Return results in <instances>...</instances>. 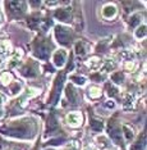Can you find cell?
Listing matches in <instances>:
<instances>
[{
    "mask_svg": "<svg viewBox=\"0 0 147 150\" xmlns=\"http://www.w3.org/2000/svg\"><path fill=\"white\" fill-rule=\"evenodd\" d=\"M59 129V122L55 118V115L51 114L49 117V121H47V134H54Z\"/></svg>",
    "mask_w": 147,
    "mask_h": 150,
    "instance_id": "obj_11",
    "label": "cell"
},
{
    "mask_svg": "<svg viewBox=\"0 0 147 150\" xmlns=\"http://www.w3.org/2000/svg\"><path fill=\"white\" fill-rule=\"evenodd\" d=\"M47 150H53V149H47Z\"/></svg>",
    "mask_w": 147,
    "mask_h": 150,
    "instance_id": "obj_41",
    "label": "cell"
},
{
    "mask_svg": "<svg viewBox=\"0 0 147 150\" xmlns=\"http://www.w3.org/2000/svg\"><path fill=\"white\" fill-rule=\"evenodd\" d=\"M134 36L137 37V39H143V37L146 36V26H139L138 30L134 32Z\"/></svg>",
    "mask_w": 147,
    "mask_h": 150,
    "instance_id": "obj_26",
    "label": "cell"
},
{
    "mask_svg": "<svg viewBox=\"0 0 147 150\" xmlns=\"http://www.w3.org/2000/svg\"><path fill=\"white\" fill-rule=\"evenodd\" d=\"M67 98H68V100L70 101L72 104H77V99H78V95H77V91H76V88H74L72 85L69 83L67 86Z\"/></svg>",
    "mask_w": 147,
    "mask_h": 150,
    "instance_id": "obj_13",
    "label": "cell"
},
{
    "mask_svg": "<svg viewBox=\"0 0 147 150\" xmlns=\"http://www.w3.org/2000/svg\"><path fill=\"white\" fill-rule=\"evenodd\" d=\"M97 142H98V145H100L101 149L108 148V146H109V142H108V140L105 137H97Z\"/></svg>",
    "mask_w": 147,
    "mask_h": 150,
    "instance_id": "obj_31",
    "label": "cell"
},
{
    "mask_svg": "<svg viewBox=\"0 0 147 150\" xmlns=\"http://www.w3.org/2000/svg\"><path fill=\"white\" fill-rule=\"evenodd\" d=\"M72 31L68 27H64V26H55V37L58 40V42L61 44V45L67 46L69 45L72 42V40H73V37H72Z\"/></svg>",
    "mask_w": 147,
    "mask_h": 150,
    "instance_id": "obj_4",
    "label": "cell"
},
{
    "mask_svg": "<svg viewBox=\"0 0 147 150\" xmlns=\"http://www.w3.org/2000/svg\"><path fill=\"white\" fill-rule=\"evenodd\" d=\"M19 91H20V83L19 82H13L12 86H9V91H8V93L14 96V95H17Z\"/></svg>",
    "mask_w": 147,
    "mask_h": 150,
    "instance_id": "obj_23",
    "label": "cell"
},
{
    "mask_svg": "<svg viewBox=\"0 0 147 150\" xmlns=\"http://www.w3.org/2000/svg\"><path fill=\"white\" fill-rule=\"evenodd\" d=\"M88 50H90V47H88V45L84 41H78L76 44V53H77V55L84 57L88 53Z\"/></svg>",
    "mask_w": 147,
    "mask_h": 150,
    "instance_id": "obj_14",
    "label": "cell"
},
{
    "mask_svg": "<svg viewBox=\"0 0 147 150\" xmlns=\"http://www.w3.org/2000/svg\"><path fill=\"white\" fill-rule=\"evenodd\" d=\"M106 44H108L106 40H105V41H102V42H100V44L97 45L96 52H98V53H100V52H105V45H106Z\"/></svg>",
    "mask_w": 147,
    "mask_h": 150,
    "instance_id": "obj_32",
    "label": "cell"
},
{
    "mask_svg": "<svg viewBox=\"0 0 147 150\" xmlns=\"http://www.w3.org/2000/svg\"><path fill=\"white\" fill-rule=\"evenodd\" d=\"M87 64H88V67L90 68H92V69H97V68L100 67V64H101V60L98 59V58L95 57V58H91V59L88 60Z\"/></svg>",
    "mask_w": 147,
    "mask_h": 150,
    "instance_id": "obj_21",
    "label": "cell"
},
{
    "mask_svg": "<svg viewBox=\"0 0 147 150\" xmlns=\"http://www.w3.org/2000/svg\"><path fill=\"white\" fill-rule=\"evenodd\" d=\"M9 53H10V45L8 42H3L1 45H0V55L5 57V55H8Z\"/></svg>",
    "mask_w": 147,
    "mask_h": 150,
    "instance_id": "obj_24",
    "label": "cell"
},
{
    "mask_svg": "<svg viewBox=\"0 0 147 150\" xmlns=\"http://www.w3.org/2000/svg\"><path fill=\"white\" fill-rule=\"evenodd\" d=\"M139 22H141V14H134V16H132L129 25H131V27H136L137 25H139Z\"/></svg>",
    "mask_w": 147,
    "mask_h": 150,
    "instance_id": "obj_29",
    "label": "cell"
},
{
    "mask_svg": "<svg viewBox=\"0 0 147 150\" xmlns=\"http://www.w3.org/2000/svg\"><path fill=\"white\" fill-rule=\"evenodd\" d=\"M108 134L111 137V140L118 145L123 146V141H122V128L119 126L117 118H111L109 121L108 125Z\"/></svg>",
    "mask_w": 147,
    "mask_h": 150,
    "instance_id": "obj_3",
    "label": "cell"
},
{
    "mask_svg": "<svg viewBox=\"0 0 147 150\" xmlns=\"http://www.w3.org/2000/svg\"><path fill=\"white\" fill-rule=\"evenodd\" d=\"M53 59H54V64H55L56 67H63L64 66V63H65V59H67V52L65 50H56L55 53H54V57H53Z\"/></svg>",
    "mask_w": 147,
    "mask_h": 150,
    "instance_id": "obj_9",
    "label": "cell"
},
{
    "mask_svg": "<svg viewBox=\"0 0 147 150\" xmlns=\"http://www.w3.org/2000/svg\"><path fill=\"white\" fill-rule=\"evenodd\" d=\"M106 107H109V108H114V107H115V104L113 103V101H108V103H106Z\"/></svg>",
    "mask_w": 147,
    "mask_h": 150,
    "instance_id": "obj_37",
    "label": "cell"
},
{
    "mask_svg": "<svg viewBox=\"0 0 147 150\" xmlns=\"http://www.w3.org/2000/svg\"><path fill=\"white\" fill-rule=\"evenodd\" d=\"M19 73L22 74V76L28 77V78L37 77L39 76V73H40L39 64H37L35 60H27V63L19 69Z\"/></svg>",
    "mask_w": 147,
    "mask_h": 150,
    "instance_id": "obj_6",
    "label": "cell"
},
{
    "mask_svg": "<svg viewBox=\"0 0 147 150\" xmlns=\"http://www.w3.org/2000/svg\"><path fill=\"white\" fill-rule=\"evenodd\" d=\"M12 78H13V76L9 72H3L1 74H0V83L1 85H9L10 82H12Z\"/></svg>",
    "mask_w": 147,
    "mask_h": 150,
    "instance_id": "obj_18",
    "label": "cell"
},
{
    "mask_svg": "<svg viewBox=\"0 0 147 150\" xmlns=\"http://www.w3.org/2000/svg\"><path fill=\"white\" fill-rule=\"evenodd\" d=\"M125 67H127V69L132 71V69H133V67H134V63H127V64H125Z\"/></svg>",
    "mask_w": 147,
    "mask_h": 150,
    "instance_id": "obj_36",
    "label": "cell"
},
{
    "mask_svg": "<svg viewBox=\"0 0 147 150\" xmlns=\"http://www.w3.org/2000/svg\"><path fill=\"white\" fill-rule=\"evenodd\" d=\"M46 4L47 5H54V4H59L58 1H46Z\"/></svg>",
    "mask_w": 147,
    "mask_h": 150,
    "instance_id": "obj_38",
    "label": "cell"
},
{
    "mask_svg": "<svg viewBox=\"0 0 147 150\" xmlns=\"http://www.w3.org/2000/svg\"><path fill=\"white\" fill-rule=\"evenodd\" d=\"M6 9H8V13L10 17H14V18H18V17L23 16V13L26 12V3L25 1H8L6 3Z\"/></svg>",
    "mask_w": 147,
    "mask_h": 150,
    "instance_id": "obj_5",
    "label": "cell"
},
{
    "mask_svg": "<svg viewBox=\"0 0 147 150\" xmlns=\"http://www.w3.org/2000/svg\"><path fill=\"white\" fill-rule=\"evenodd\" d=\"M117 8H115V5L113 4H109V5H105L104 8H102V16L105 17V18L110 19V18H114L115 16H117Z\"/></svg>",
    "mask_w": 147,
    "mask_h": 150,
    "instance_id": "obj_12",
    "label": "cell"
},
{
    "mask_svg": "<svg viewBox=\"0 0 147 150\" xmlns=\"http://www.w3.org/2000/svg\"><path fill=\"white\" fill-rule=\"evenodd\" d=\"M64 74L63 72L58 74L55 82H54V88L51 91V95H50V103L51 104H56V101L59 100L60 98V93H61V86H63V82H64Z\"/></svg>",
    "mask_w": 147,
    "mask_h": 150,
    "instance_id": "obj_7",
    "label": "cell"
},
{
    "mask_svg": "<svg viewBox=\"0 0 147 150\" xmlns=\"http://www.w3.org/2000/svg\"><path fill=\"white\" fill-rule=\"evenodd\" d=\"M88 95H90L91 98H98L101 95V90L98 87H90V90H88Z\"/></svg>",
    "mask_w": 147,
    "mask_h": 150,
    "instance_id": "obj_28",
    "label": "cell"
},
{
    "mask_svg": "<svg viewBox=\"0 0 147 150\" xmlns=\"http://www.w3.org/2000/svg\"><path fill=\"white\" fill-rule=\"evenodd\" d=\"M123 134H124L125 139H127L128 141H131V140H133L134 132H133V129H131V128L128 127V126H123Z\"/></svg>",
    "mask_w": 147,
    "mask_h": 150,
    "instance_id": "obj_22",
    "label": "cell"
},
{
    "mask_svg": "<svg viewBox=\"0 0 147 150\" xmlns=\"http://www.w3.org/2000/svg\"><path fill=\"white\" fill-rule=\"evenodd\" d=\"M70 80L73 81L74 83H77V85H84L86 83V78L82 77V76H72Z\"/></svg>",
    "mask_w": 147,
    "mask_h": 150,
    "instance_id": "obj_30",
    "label": "cell"
},
{
    "mask_svg": "<svg viewBox=\"0 0 147 150\" xmlns=\"http://www.w3.org/2000/svg\"><path fill=\"white\" fill-rule=\"evenodd\" d=\"M1 134L15 139H32L36 134V123L32 118H23L3 127Z\"/></svg>",
    "mask_w": 147,
    "mask_h": 150,
    "instance_id": "obj_1",
    "label": "cell"
},
{
    "mask_svg": "<svg viewBox=\"0 0 147 150\" xmlns=\"http://www.w3.org/2000/svg\"><path fill=\"white\" fill-rule=\"evenodd\" d=\"M146 148V134L143 132V135L139 136V139L131 146V150H145Z\"/></svg>",
    "mask_w": 147,
    "mask_h": 150,
    "instance_id": "obj_15",
    "label": "cell"
},
{
    "mask_svg": "<svg viewBox=\"0 0 147 150\" xmlns=\"http://www.w3.org/2000/svg\"><path fill=\"white\" fill-rule=\"evenodd\" d=\"M90 127L92 131H101L102 127H104V123H102V121H100V119H97V118H91L90 117Z\"/></svg>",
    "mask_w": 147,
    "mask_h": 150,
    "instance_id": "obj_16",
    "label": "cell"
},
{
    "mask_svg": "<svg viewBox=\"0 0 147 150\" xmlns=\"http://www.w3.org/2000/svg\"><path fill=\"white\" fill-rule=\"evenodd\" d=\"M111 81L115 83H123L124 82V74H123L122 72H115L111 74Z\"/></svg>",
    "mask_w": 147,
    "mask_h": 150,
    "instance_id": "obj_19",
    "label": "cell"
},
{
    "mask_svg": "<svg viewBox=\"0 0 147 150\" xmlns=\"http://www.w3.org/2000/svg\"><path fill=\"white\" fill-rule=\"evenodd\" d=\"M67 150H79V144H78L77 141H73L72 144L69 145V148H68Z\"/></svg>",
    "mask_w": 147,
    "mask_h": 150,
    "instance_id": "obj_34",
    "label": "cell"
},
{
    "mask_svg": "<svg viewBox=\"0 0 147 150\" xmlns=\"http://www.w3.org/2000/svg\"><path fill=\"white\" fill-rule=\"evenodd\" d=\"M102 68H104V69H102L104 72H110V71H113L115 68V62L114 60H111V59H108Z\"/></svg>",
    "mask_w": 147,
    "mask_h": 150,
    "instance_id": "obj_25",
    "label": "cell"
},
{
    "mask_svg": "<svg viewBox=\"0 0 147 150\" xmlns=\"http://www.w3.org/2000/svg\"><path fill=\"white\" fill-rule=\"evenodd\" d=\"M64 142V139H55V140H51V141L47 142V145H59V144H63Z\"/></svg>",
    "mask_w": 147,
    "mask_h": 150,
    "instance_id": "obj_33",
    "label": "cell"
},
{
    "mask_svg": "<svg viewBox=\"0 0 147 150\" xmlns=\"http://www.w3.org/2000/svg\"><path fill=\"white\" fill-rule=\"evenodd\" d=\"M106 88H108V95H109V96H110V98L117 96L118 93H119L117 87H115V86H111V85H109V83L106 85Z\"/></svg>",
    "mask_w": 147,
    "mask_h": 150,
    "instance_id": "obj_27",
    "label": "cell"
},
{
    "mask_svg": "<svg viewBox=\"0 0 147 150\" xmlns=\"http://www.w3.org/2000/svg\"><path fill=\"white\" fill-rule=\"evenodd\" d=\"M20 57H22V53H20V52H15L14 55L10 58V60L8 62V64H6V67H8V68H15L19 64V62H20Z\"/></svg>",
    "mask_w": 147,
    "mask_h": 150,
    "instance_id": "obj_17",
    "label": "cell"
},
{
    "mask_svg": "<svg viewBox=\"0 0 147 150\" xmlns=\"http://www.w3.org/2000/svg\"><path fill=\"white\" fill-rule=\"evenodd\" d=\"M51 52V42L42 37H37L33 42V54L40 59H47Z\"/></svg>",
    "mask_w": 147,
    "mask_h": 150,
    "instance_id": "obj_2",
    "label": "cell"
},
{
    "mask_svg": "<svg viewBox=\"0 0 147 150\" xmlns=\"http://www.w3.org/2000/svg\"><path fill=\"white\" fill-rule=\"evenodd\" d=\"M84 150H94V149H92V148H90V146H88V148H86Z\"/></svg>",
    "mask_w": 147,
    "mask_h": 150,
    "instance_id": "obj_40",
    "label": "cell"
},
{
    "mask_svg": "<svg viewBox=\"0 0 147 150\" xmlns=\"http://www.w3.org/2000/svg\"><path fill=\"white\" fill-rule=\"evenodd\" d=\"M40 22H41V18L39 16H32L28 18V25L31 28H36V27L40 25Z\"/></svg>",
    "mask_w": 147,
    "mask_h": 150,
    "instance_id": "obj_20",
    "label": "cell"
},
{
    "mask_svg": "<svg viewBox=\"0 0 147 150\" xmlns=\"http://www.w3.org/2000/svg\"><path fill=\"white\" fill-rule=\"evenodd\" d=\"M67 122L72 127H78L82 123V115L79 113H69L67 115Z\"/></svg>",
    "mask_w": 147,
    "mask_h": 150,
    "instance_id": "obj_10",
    "label": "cell"
},
{
    "mask_svg": "<svg viewBox=\"0 0 147 150\" xmlns=\"http://www.w3.org/2000/svg\"><path fill=\"white\" fill-rule=\"evenodd\" d=\"M55 17L61 22H70L72 21V8L67 6V8H60L55 12Z\"/></svg>",
    "mask_w": 147,
    "mask_h": 150,
    "instance_id": "obj_8",
    "label": "cell"
},
{
    "mask_svg": "<svg viewBox=\"0 0 147 150\" xmlns=\"http://www.w3.org/2000/svg\"><path fill=\"white\" fill-rule=\"evenodd\" d=\"M91 80H94V81H102L104 78H102L101 74H92V76H91Z\"/></svg>",
    "mask_w": 147,
    "mask_h": 150,
    "instance_id": "obj_35",
    "label": "cell"
},
{
    "mask_svg": "<svg viewBox=\"0 0 147 150\" xmlns=\"http://www.w3.org/2000/svg\"><path fill=\"white\" fill-rule=\"evenodd\" d=\"M3 115H4V109H3V108H0V119L3 118Z\"/></svg>",
    "mask_w": 147,
    "mask_h": 150,
    "instance_id": "obj_39",
    "label": "cell"
}]
</instances>
